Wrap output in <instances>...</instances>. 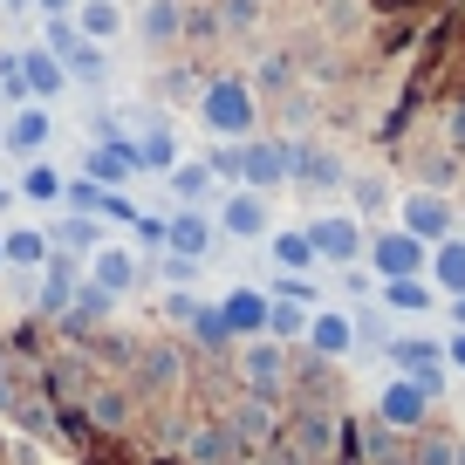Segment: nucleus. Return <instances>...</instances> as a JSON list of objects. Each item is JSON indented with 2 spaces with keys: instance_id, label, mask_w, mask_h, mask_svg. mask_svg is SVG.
I'll use <instances>...</instances> for the list:
<instances>
[{
  "instance_id": "1",
  "label": "nucleus",
  "mask_w": 465,
  "mask_h": 465,
  "mask_svg": "<svg viewBox=\"0 0 465 465\" xmlns=\"http://www.w3.org/2000/svg\"><path fill=\"white\" fill-rule=\"evenodd\" d=\"M192 116H199L205 137H219V144H247V137L261 131V96H253V83H240V75H213V83L199 89V103H192Z\"/></svg>"
},
{
  "instance_id": "2",
  "label": "nucleus",
  "mask_w": 465,
  "mask_h": 465,
  "mask_svg": "<svg viewBox=\"0 0 465 465\" xmlns=\"http://www.w3.org/2000/svg\"><path fill=\"white\" fill-rule=\"evenodd\" d=\"M219 172L240 178L247 192H274V185H288V178H294V151L274 144V137H267V144H253V137H247L240 151H219Z\"/></svg>"
},
{
  "instance_id": "3",
  "label": "nucleus",
  "mask_w": 465,
  "mask_h": 465,
  "mask_svg": "<svg viewBox=\"0 0 465 465\" xmlns=\"http://www.w3.org/2000/svg\"><path fill=\"white\" fill-rule=\"evenodd\" d=\"M83 281H89V288H103L110 302H124V294L144 288V253L124 247V240H103V247L83 261Z\"/></svg>"
},
{
  "instance_id": "4",
  "label": "nucleus",
  "mask_w": 465,
  "mask_h": 465,
  "mask_svg": "<svg viewBox=\"0 0 465 465\" xmlns=\"http://www.w3.org/2000/svg\"><path fill=\"white\" fill-rule=\"evenodd\" d=\"M363 253H370V274H377V281H418L424 267H431V247H424V240H411L404 226L377 232Z\"/></svg>"
},
{
  "instance_id": "5",
  "label": "nucleus",
  "mask_w": 465,
  "mask_h": 465,
  "mask_svg": "<svg viewBox=\"0 0 465 465\" xmlns=\"http://www.w3.org/2000/svg\"><path fill=\"white\" fill-rule=\"evenodd\" d=\"M308 247H315V261H329V267H356L363 261V219L356 213H322V219H308Z\"/></svg>"
},
{
  "instance_id": "6",
  "label": "nucleus",
  "mask_w": 465,
  "mask_h": 465,
  "mask_svg": "<svg viewBox=\"0 0 465 465\" xmlns=\"http://www.w3.org/2000/svg\"><path fill=\"white\" fill-rule=\"evenodd\" d=\"M48 144H55V110H48V103H21V110L0 124V151H15L21 164L48 158Z\"/></svg>"
},
{
  "instance_id": "7",
  "label": "nucleus",
  "mask_w": 465,
  "mask_h": 465,
  "mask_svg": "<svg viewBox=\"0 0 465 465\" xmlns=\"http://www.w3.org/2000/svg\"><path fill=\"white\" fill-rule=\"evenodd\" d=\"M240 377H247L253 397H281V383H288V349H281L274 335H253V342L240 349Z\"/></svg>"
},
{
  "instance_id": "8",
  "label": "nucleus",
  "mask_w": 465,
  "mask_h": 465,
  "mask_svg": "<svg viewBox=\"0 0 465 465\" xmlns=\"http://www.w3.org/2000/svg\"><path fill=\"white\" fill-rule=\"evenodd\" d=\"M424 418H431V397L411 377H391L377 391V424H391V431H424Z\"/></svg>"
},
{
  "instance_id": "9",
  "label": "nucleus",
  "mask_w": 465,
  "mask_h": 465,
  "mask_svg": "<svg viewBox=\"0 0 465 465\" xmlns=\"http://www.w3.org/2000/svg\"><path fill=\"white\" fill-rule=\"evenodd\" d=\"M219 240V219H205V205H178L164 219V253H185V261H205Z\"/></svg>"
},
{
  "instance_id": "10",
  "label": "nucleus",
  "mask_w": 465,
  "mask_h": 465,
  "mask_svg": "<svg viewBox=\"0 0 465 465\" xmlns=\"http://www.w3.org/2000/svg\"><path fill=\"white\" fill-rule=\"evenodd\" d=\"M219 232H232V240H267L274 232V205H267V192H232L226 205H219Z\"/></svg>"
},
{
  "instance_id": "11",
  "label": "nucleus",
  "mask_w": 465,
  "mask_h": 465,
  "mask_svg": "<svg viewBox=\"0 0 465 465\" xmlns=\"http://www.w3.org/2000/svg\"><path fill=\"white\" fill-rule=\"evenodd\" d=\"M397 226H404L411 240H424V247H438V240H451V205L438 199V192H411V199L397 205Z\"/></svg>"
},
{
  "instance_id": "12",
  "label": "nucleus",
  "mask_w": 465,
  "mask_h": 465,
  "mask_svg": "<svg viewBox=\"0 0 465 465\" xmlns=\"http://www.w3.org/2000/svg\"><path fill=\"white\" fill-rule=\"evenodd\" d=\"M267 308H274V302H267V288H247V281L219 294V315H226L232 342H253V335H267Z\"/></svg>"
},
{
  "instance_id": "13",
  "label": "nucleus",
  "mask_w": 465,
  "mask_h": 465,
  "mask_svg": "<svg viewBox=\"0 0 465 465\" xmlns=\"http://www.w3.org/2000/svg\"><path fill=\"white\" fill-rule=\"evenodd\" d=\"M83 178H89V185H103V192H124V185L137 178V151L124 144V137H110V144H89Z\"/></svg>"
},
{
  "instance_id": "14",
  "label": "nucleus",
  "mask_w": 465,
  "mask_h": 465,
  "mask_svg": "<svg viewBox=\"0 0 465 465\" xmlns=\"http://www.w3.org/2000/svg\"><path fill=\"white\" fill-rule=\"evenodd\" d=\"M391 363L404 370V377L418 383L424 397L445 391V349H438V342H391Z\"/></svg>"
},
{
  "instance_id": "15",
  "label": "nucleus",
  "mask_w": 465,
  "mask_h": 465,
  "mask_svg": "<svg viewBox=\"0 0 465 465\" xmlns=\"http://www.w3.org/2000/svg\"><path fill=\"white\" fill-rule=\"evenodd\" d=\"M75 35H83V42H96V48H110L116 35L131 28V7H124V0H75Z\"/></svg>"
},
{
  "instance_id": "16",
  "label": "nucleus",
  "mask_w": 465,
  "mask_h": 465,
  "mask_svg": "<svg viewBox=\"0 0 465 465\" xmlns=\"http://www.w3.org/2000/svg\"><path fill=\"white\" fill-rule=\"evenodd\" d=\"M308 349H315V356H349V349H356V315H342V308H315V315H308V335H302Z\"/></svg>"
},
{
  "instance_id": "17",
  "label": "nucleus",
  "mask_w": 465,
  "mask_h": 465,
  "mask_svg": "<svg viewBox=\"0 0 465 465\" xmlns=\"http://www.w3.org/2000/svg\"><path fill=\"white\" fill-rule=\"evenodd\" d=\"M0 253H7V274H42L48 267V226H7L0 232Z\"/></svg>"
},
{
  "instance_id": "18",
  "label": "nucleus",
  "mask_w": 465,
  "mask_h": 465,
  "mask_svg": "<svg viewBox=\"0 0 465 465\" xmlns=\"http://www.w3.org/2000/svg\"><path fill=\"white\" fill-rule=\"evenodd\" d=\"M21 83H28L35 103H55L62 89H69V69H62L55 48H21Z\"/></svg>"
},
{
  "instance_id": "19",
  "label": "nucleus",
  "mask_w": 465,
  "mask_h": 465,
  "mask_svg": "<svg viewBox=\"0 0 465 465\" xmlns=\"http://www.w3.org/2000/svg\"><path fill=\"white\" fill-rule=\"evenodd\" d=\"M62 192H69V178H62V164H48V158H28L21 178H15V199H28V205H62Z\"/></svg>"
},
{
  "instance_id": "20",
  "label": "nucleus",
  "mask_w": 465,
  "mask_h": 465,
  "mask_svg": "<svg viewBox=\"0 0 465 465\" xmlns=\"http://www.w3.org/2000/svg\"><path fill=\"white\" fill-rule=\"evenodd\" d=\"M131 21H137V35H144L151 48H172L178 35H185V7H178V0H144Z\"/></svg>"
},
{
  "instance_id": "21",
  "label": "nucleus",
  "mask_w": 465,
  "mask_h": 465,
  "mask_svg": "<svg viewBox=\"0 0 465 465\" xmlns=\"http://www.w3.org/2000/svg\"><path fill=\"white\" fill-rule=\"evenodd\" d=\"M267 253H274V267H281V274H308V267H315L308 226H281V232H267Z\"/></svg>"
},
{
  "instance_id": "22",
  "label": "nucleus",
  "mask_w": 465,
  "mask_h": 465,
  "mask_svg": "<svg viewBox=\"0 0 465 465\" xmlns=\"http://www.w3.org/2000/svg\"><path fill=\"white\" fill-rule=\"evenodd\" d=\"M226 438H232V445H267V438H274V411H267L261 397H253V404H240V411L226 418Z\"/></svg>"
},
{
  "instance_id": "23",
  "label": "nucleus",
  "mask_w": 465,
  "mask_h": 465,
  "mask_svg": "<svg viewBox=\"0 0 465 465\" xmlns=\"http://www.w3.org/2000/svg\"><path fill=\"white\" fill-rule=\"evenodd\" d=\"M62 69H69V83H103V75H110V48H96V42L75 35V42L62 48Z\"/></svg>"
},
{
  "instance_id": "24",
  "label": "nucleus",
  "mask_w": 465,
  "mask_h": 465,
  "mask_svg": "<svg viewBox=\"0 0 465 465\" xmlns=\"http://www.w3.org/2000/svg\"><path fill=\"white\" fill-rule=\"evenodd\" d=\"M267 302H274V308H267V335H274L281 349L302 342V335H308V315H315V308H308V302H281V294H267Z\"/></svg>"
},
{
  "instance_id": "25",
  "label": "nucleus",
  "mask_w": 465,
  "mask_h": 465,
  "mask_svg": "<svg viewBox=\"0 0 465 465\" xmlns=\"http://www.w3.org/2000/svg\"><path fill=\"white\" fill-rule=\"evenodd\" d=\"M431 281L451 294V302L465 294V240H438L431 247Z\"/></svg>"
},
{
  "instance_id": "26",
  "label": "nucleus",
  "mask_w": 465,
  "mask_h": 465,
  "mask_svg": "<svg viewBox=\"0 0 465 465\" xmlns=\"http://www.w3.org/2000/svg\"><path fill=\"white\" fill-rule=\"evenodd\" d=\"M164 178H172V192H178L185 205H199L205 192H213V178H219V172H213V164H199V158H178Z\"/></svg>"
},
{
  "instance_id": "27",
  "label": "nucleus",
  "mask_w": 465,
  "mask_h": 465,
  "mask_svg": "<svg viewBox=\"0 0 465 465\" xmlns=\"http://www.w3.org/2000/svg\"><path fill=\"white\" fill-rule=\"evenodd\" d=\"M383 308H397V315H431V281H383Z\"/></svg>"
},
{
  "instance_id": "28",
  "label": "nucleus",
  "mask_w": 465,
  "mask_h": 465,
  "mask_svg": "<svg viewBox=\"0 0 465 465\" xmlns=\"http://www.w3.org/2000/svg\"><path fill=\"white\" fill-rule=\"evenodd\" d=\"M329 431H335L329 411H308V418H294V445H302V459H308V465L329 451Z\"/></svg>"
},
{
  "instance_id": "29",
  "label": "nucleus",
  "mask_w": 465,
  "mask_h": 465,
  "mask_svg": "<svg viewBox=\"0 0 465 465\" xmlns=\"http://www.w3.org/2000/svg\"><path fill=\"white\" fill-rule=\"evenodd\" d=\"M137 172H172V164H178V137L172 131H151V137H137Z\"/></svg>"
},
{
  "instance_id": "30",
  "label": "nucleus",
  "mask_w": 465,
  "mask_h": 465,
  "mask_svg": "<svg viewBox=\"0 0 465 465\" xmlns=\"http://www.w3.org/2000/svg\"><path fill=\"white\" fill-rule=\"evenodd\" d=\"M89 418H96L103 431H116V424L131 418V404H124V391H110V383H96V391H89Z\"/></svg>"
},
{
  "instance_id": "31",
  "label": "nucleus",
  "mask_w": 465,
  "mask_h": 465,
  "mask_svg": "<svg viewBox=\"0 0 465 465\" xmlns=\"http://www.w3.org/2000/svg\"><path fill=\"white\" fill-rule=\"evenodd\" d=\"M192 342H205V349H226V342H232V329H226V315H219V302L192 315Z\"/></svg>"
},
{
  "instance_id": "32",
  "label": "nucleus",
  "mask_w": 465,
  "mask_h": 465,
  "mask_svg": "<svg viewBox=\"0 0 465 465\" xmlns=\"http://www.w3.org/2000/svg\"><path fill=\"white\" fill-rule=\"evenodd\" d=\"M199 294H192V288H172V294H164V315H172V322H185V329H192V315H199Z\"/></svg>"
},
{
  "instance_id": "33",
  "label": "nucleus",
  "mask_w": 465,
  "mask_h": 465,
  "mask_svg": "<svg viewBox=\"0 0 465 465\" xmlns=\"http://www.w3.org/2000/svg\"><path fill=\"white\" fill-rule=\"evenodd\" d=\"M199 267H205V261H185V253H164V281H172V288H192V281H199Z\"/></svg>"
},
{
  "instance_id": "34",
  "label": "nucleus",
  "mask_w": 465,
  "mask_h": 465,
  "mask_svg": "<svg viewBox=\"0 0 465 465\" xmlns=\"http://www.w3.org/2000/svg\"><path fill=\"white\" fill-rule=\"evenodd\" d=\"M418 465H459V445H451V438H424V445H418Z\"/></svg>"
},
{
  "instance_id": "35",
  "label": "nucleus",
  "mask_w": 465,
  "mask_h": 465,
  "mask_svg": "<svg viewBox=\"0 0 465 465\" xmlns=\"http://www.w3.org/2000/svg\"><path fill=\"white\" fill-rule=\"evenodd\" d=\"M21 89H28L21 83V55H0V96H21Z\"/></svg>"
},
{
  "instance_id": "36",
  "label": "nucleus",
  "mask_w": 465,
  "mask_h": 465,
  "mask_svg": "<svg viewBox=\"0 0 465 465\" xmlns=\"http://www.w3.org/2000/svg\"><path fill=\"white\" fill-rule=\"evenodd\" d=\"M15 411H21V397H15V377L0 370V418H15Z\"/></svg>"
},
{
  "instance_id": "37",
  "label": "nucleus",
  "mask_w": 465,
  "mask_h": 465,
  "mask_svg": "<svg viewBox=\"0 0 465 465\" xmlns=\"http://www.w3.org/2000/svg\"><path fill=\"white\" fill-rule=\"evenodd\" d=\"M35 15H42V21H55V15H75V0H35Z\"/></svg>"
},
{
  "instance_id": "38",
  "label": "nucleus",
  "mask_w": 465,
  "mask_h": 465,
  "mask_svg": "<svg viewBox=\"0 0 465 465\" xmlns=\"http://www.w3.org/2000/svg\"><path fill=\"white\" fill-rule=\"evenodd\" d=\"M445 363H451V370H465V329H459V335L445 342Z\"/></svg>"
},
{
  "instance_id": "39",
  "label": "nucleus",
  "mask_w": 465,
  "mask_h": 465,
  "mask_svg": "<svg viewBox=\"0 0 465 465\" xmlns=\"http://www.w3.org/2000/svg\"><path fill=\"white\" fill-rule=\"evenodd\" d=\"M451 315H459V329H465V294H459V302H451Z\"/></svg>"
},
{
  "instance_id": "40",
  "label": "nucleus",
  "mask_w": 465,
  "mask_h": 465,
  "mask_svg": "<svg viewBox=\"0 0 465 465\" xmlns=\"http://www.w3.org/2000/svg\"><path fill=\"white\" fill-rule=\"evenodd\" d=\"M7 205H15V192H7V185H0V213H7Z\"/></svg>"
},
{
  "instance_id": "41",
  "label": "nucleus",
  "mask_w": 465,
  "mask_h": 465,
  "mask_svg": "<svg viewBox=\"0 0 465 465\" xmlns=\"http://www.w3.org/2000/svg\"><path fill=\"white\" fill-rule=\"evenodd\" d=\"M0 267H7V253H0Z\"/></svg>"
},
{
  "instance_id": "42",
  "label": "nucleus",
  "mask_w": 465,
  "mask_h": 465,
  "mask_svg": "<svg viewBox=\"0 0 465 465\" xmlns=\"http://www.w3.org/2000/svg\"><path fill=\"white\" fill-rule=\"evenodd\" d=\"M459 226H465V219H459ZM459 240H465V232H459Z\"/></svg>"
}]
</instances>
